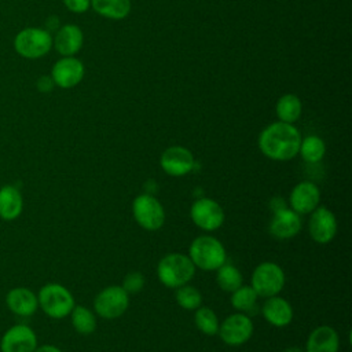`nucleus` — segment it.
Listing matches in <instances>:
<instances>
[{
	"label": "nucleus",
	"mask_w": 352,
	"mask_h": 352,
	"mask_svg": "<svg viewBox=\"0 0 352 352\" xmlns=\"http://www.w3.org/2000/svg\"><path fill=\"white\" fill-rule=\"evenodd\" d=\"M190 216L197 227L209 232L219 230L224 223V210L212 198L195 199L190 208Z\"/></svg>",
	"instance_id": "obj_9"
},
{
	"label": "nucleus",
	"mask_w": 352,
	"mask_h": 352,
	"mask_svg": "<svg viewBox=\"0 0 352 352\" xmlns=\"http://www.w3.org/2000/svg\"><path fill=\"white\" fill-rule=\"evenodd\" d=\"M188 257L195 265L202 271H216L227 260V253L223 243L210 235L197 236L190 248Z\"/></svg>",
	"instance_id": "obj_3"
},
{
	"label": "nucleus",
	"mask_w": 352,
	"mask_h": 352,
	"mask_svg": "<svg viewBox=\"0 0 352 352\" xmlns=\"http://www.w3.org/2000/svg\"><path fill=\"white\" fill-rule=\"evenodd\" d=\"M194 323H195L197 329L206 336L217 334L219 326H220L216 312L208 307H199L195 309Z\"/></svg>",
	"instance_id": "obj_27"
},
{
	"label": "nucleus",
	"mask_w": 352,
	"mask_h": 352,
	"mask_svg": "<svg viewBox=\"0 0 352 352\" xmlns=\"http://www.w3.org/2000/svg\"><path fill=\"white\" fill-rule=\"evenodd\" d=\"M84 77V65L74 56H63L51 70V78L60 88H72Z\"/></svg>",
	"instance_id": "obj_15"
},
{
	"label": "nucleus",
	"mask_w": 352,
	"mask_h": 352,
	"mask_svg": "<svg viewBox=\"0 0 352 352\" xmlns=\"http://www.w3.org/2000/svg\"><path fill=\"white\" fill-rule=\"evenodd\" d=\"M129 307V294L122 286H107L99 292L94 300L95 314L103 319H117Z\"/></svg>",
	"instance_id": "obj_8"
},
{
	"label": "nucleus",
	"mask_w": 352,
	"mask_h": 352,
	"mask_svg": "<svg viewBox=\"0 0 352 352\" xmlns=\"http://www.w3.org/2000/svg\"><path fill=\"white\" fill-rule=\"evenodd\" d=\"M144 286V276L139 271H132L125 275L122 280V289L128 294H136L139 293Z\"/></svg>",
	"instance_id": "obj_30"
},
{
	"label": "nucleus",
	"mask_w": 352,
	"mask_h": 352,
	"mask_svg": "<svg viewBox=\"0 0 352 352\" xmlns=\"http://www.w3.org/2000/svg\"><path fill=\"white\" fill-rule=\"evenodd\" d=\"M23 209V198L16 186L6 184L0 187V217L6 221L15 220Z\"/></svg>",
	"instance_id": "obj_21"
},
{
	"label": "nucleus",
	"mask_w": 352,
	"mask_h": 352,
	"mask_svg": "<svg viewBox=\"0 0 352 352\" xmlns=\"http://www.w3.org/2000/svg\"><path fill=\"white\" fill-rule=\"evenodd\" d=\"M275 111L279 121L293 124L301 116V102L298 96L293 94H286L278 99Z\"/></svg>",
	"instance_id": "obj_23"
},
{
	"label": "nucleus",
	"mask_w": 352,
	"mask_h": 352,
	"mask_svg": "<svg viewBox=\"0 0 352 352\" xmlns=\"http://www.w3.org/2000/svg\"><path fill=\"white\" fill-rule=\"evenodd\" d=\"M324 153H326V144L319 136L309 135L301 139L298 154L305 162L316 164L324 157Z\"/></svg>",
	"instance_id": "obj_25"
},
{
	"label": "nucleus",
	"mask_w": 352,
	"mask_h": 352,
	"mask_svg": "<svg viewBox=\"0 0 352 352\" xmlns=\"http://www.w3.org/2000/svg\"><path fill=\"white\" fill-rule=\"evenodd\" d=\"M36 85H37V89H38L40 92H51L52 88H54V85H55V82H54V80L51 78V76H41V77L37 80Z\"/></svg>",
	"instance_id": "obj_32"
},
{
	"label": "nucleus",
	"mask_w": 352,
	"mask_h": 352,
	"mask_svg": "<svg viewBox=\"0 0 352 352\" xmlns=\"http://www.w3.org/2000/svg\"><path fill=\"white\" fill-rule=\"evenodd\" d=\"M263 318L275 327H285L293 320V308L287 300L272 296L265 300L261 308Z\"/></svg>",
	"instance_id": "obj_18"
},
{
	"label": "nucleus",
	"mask_w": 352,
	"mask_h": 352,
	"mask_svg": "<svg viewBox=\"0 0 352 352\" xmlns=\"http://www.w3.org/2000/svg\"><path fill=\"white\" fill-rule=\"evenodd\" d=\"M285 282L286 276L283 270L272 261H264L254 268L250 279V286L258 297L268 298L272 296H278L285 287Z\"/></svg>",
	"instance_id": "obj_5"
},
{
	"label": "nucleus",
	"mask_w": 352,
	"mask_h": 352,
	"mask_svg": "<svg viewBox=\"0 0 352 352\" xmlns=\"http://www.w3.org/2000/svg\"><path fill=\"white\" fill-rule=\"evenodd\" d=\"M70 319L74 330L80 334L88 336L96 330V316L95 314L82 305H74L70 312Z\"/></svg>",
	"instance_id": "obj_24"
},
{
	"label": "nucleus",
	"mask_w": 352,
	"mask_h": 352,
	"mask_svg": "<svg viewBox=\"0 0 352 352\" xmlns=\"http://www.w3.org/2000/svg\"><path fill=\"white\" fill-rule=\"evenodd\" d=\"M282 352H305V351L301 349V348H298V346H289V348L283 349Z\"/></svg>",
	"instance_id": "obj_35"
},
{
	"label": "nucleus",
	"mask_w": 352,
	"mask_h": 352,
	"mask_svg": "<svg viewBox=\"0 0 352 352\" xmlns=\"http://www.w3.org/2000/svg\"><path fill=\"white\" fill-rule=\"evenodd\" d=\"M216 282L224 292L232 293L242 285V274L232 264H223L216 270Z\"/></svg>",
	"instance_id": "obj_26"
},
{
	"label": "nucleus",
	"mask_w": 352,
	"mask_h": 352,
	"mask_svg": "<svg viewBox=\"0 0 352 352\" xmlns=\"http://www.w3.org/2000/svg\"><path fill=\"white\" fill-rule=\"evenodd\" d=\"M92 8L109 19H122L131 11V0H91Z\"/></svg>",
	"instance_id": "obj_22"
},
{
	"label": "nucleus",
	"mask_w": 352,
	"mask_h": 352,
	"mask_svg": "<svg viewBox=\"0 0 352 352\" xmlns=\"http://www.w3.org/2000/svg\"><path fill=\"white\" fill-rule=\"evenodd\" d=\"M195 274V265L187 254L169 253L164 256L157 265V276L160 282L169 287L177 289L187 285Z\"/></svg>",
	"instance_id": "obj_2"
},
{
	"label": "nucleus",
	"mask_w": 352,
	"mask_h": 352,
	"mask_svg": "<svg viewBox=\"0 0 352 352\" xmlns=\"http://www.w3.org/2000/svg\"><path fill=\"white\" fill-rule=\"evenodd\" d=\"M36 348L37 336L30 326L23 323L7 329L0 340L1 352H34Z\"/></svg>",
	"instance_id": "obj_11"
},
{
	"label": "nucleus",
	"mask_w": 352,
	"mask_h": 352,
	"mask_svg": "<svg viewBox=\"0 0 352 352\" xmlns=\"http://www.w3.org/2000/svg\"><path fill=\"white\" fill-rule=\"evenodd\" d=\"M6 305L19 316H32L38 308L37 294L28 287H12L6 294Z\"/></svg>",
	"instance_id": "obj_17"
},
{
	"label": "nucleus",
	"mask_w": 352,
	"mask_h": 352,
	"mask_svg": "<svg viewBox=\"0 0 352 352\" xmlns=\"http://www.w3.org/2000/svg\"><path fill=\"white\" fill-rule=\"evenodd\" d=\"M38 307L52 319H63L70 315L74 304V297L70 290L59 283L44 285L37 294Z\"/></svg>",
	"instance_id": "obj_4"
},
{
	"label": "nucleus",
	"mask_w": 352,
	"mask_h": 352,
	"mask_svg": "<svg viewBox=\"0 0 352 352\" xmlns=\"http://www.w3.org/2000/svg\"><path fill=\"white\" fill-rule=\"evenodd\" d=\"M34 352H62L58 346L51 345V344H44V345H37V348L34 349Z\"/></svg>",
	"instance_id": "obj_34"
},
{
	"label": "nucleus",
	"mask_w": 352,
	"mask_h": 352,
	"mask_svg": "<svg viewBox=\"0 0 352 352\" xmlns=\"http://www.w3.org/2000/svg\"><path fill=\"white\" fill-rule=\"evenodd\" d=\"M194 164L195 161L192 153L183 146L168 147L160 158L162 170L173 177H180L190 173L194 168Z\"/></svg>",
	"instance_id": "obj_13"
},
{
	"label": "nucleus",
	"mask_w": 352,
	"mask_h": 352,
	"mask_svg": "<svg viewBox=\"0 0 352 352\" xmlns=\"http://www.w3.org/2000/svg\"><path fill=\"white\" fill-rule=\"evenodd\" d=\"M82 32L76 25H65L62 26L52 40L56 51L63 56H72L80 51L82 47Z\"/></svg>",
	"instance_id": "obj_20"
},
{
	"label": "nucleus",
	"mask_w": 352,
	"mask_h": 352,
	"mask_svg": "<svg viewBox=\"0 0 352 352\" xmlns=\"http://www.w3.org/2000/svg\"><path fill=\"white\" fill-rule=\"evenodd\" d=\"M285 208H286V202L280 197H275V198H272L270 201V209L272 210V213H275V212H278L280 209H285Z\"/></svg>",
	"instance_id": "obj_33"
},
{
	"label": "nucleus",
	"mask_w": 352,
	"mask_h": 352,
	"mask_svg": "<svg viewBox=\"0 0 352 352\" xmlns=\"http://www.w3.org/2000/svg\"><path fill=\"white\" fill-rule=\"evenodd\" d=\"M63 3L67 10L77 14L85 12L91 6V0H63Z\"/></svg>",
	"instance_id": "obj_31"
},
{
	"label": "nucleus",
	"mask_w": 352,
	"mask_h": 352,
	"mask_svg": "<svg viewBox=\"0 0 352 352\" xmlns=\"http://www.w3.org/2000/svg\"><path fill=\"white\" fill-rule=\"evenodd\" d=\"M301 135L293 124L276 121L264 128L258 136V148L270 160L289 161L298 154Z\"/></svg>",
	"instance_id": "obj_1"
},
{
	"label": "nucleus",
	"mask_w": 352,
	"mask_h": 352,
	"mask_svg": "<svg viewBox=\"0 0 352 352\" xmlns=\"http://www.w3.org/2000/svg\"><path fill=\"white\" fill-rule=\"evenodd\" d=\"M320 190L319 187L308 180L297 183L289 195L290 209L298 214H308L319 206Z\"/></svg>",
	"instance_id": "obj_14"
},
{
	"label": "nucleus",
	"mask_w": 352,
	"mask_h": 352,
	"mask_svg": "<svg viewBox=\"0 0 352 352\" xmlns=\"http://www.w3.org/2000/svg\"><path fill=\"white\" fill-rule=\"evenodd\" d=\"M301 227L302 223L300 214L293 209L285 208L274 213L268 226V231L276 239H290L301 231Z\"/></svg>",
	"instance_id": "obj_16"
},
{
	"label": "nucleus",
	"mask_w": 352,
	"mask_h": 352,
	"mask_svg": "<svg viewBox=\"0 0 352 352\" xmlns=\"http://www.w3.org/2000/svg\"><path fill=\"white\" fill-rule=\"evenodd\" d=\"M258 296L252 286L241 285L231 293V305L239 312H249L256 305Z\"/></svg>",
	"instance_id": "obj_28"
},
{
	"label": "nucleus",
	"mask_w": 352,
	"mask_h": 352,
	"mask_svg": "<svg viewBox=\"0 0 352 352\" xmlns=\"http://www.w3.org/2000/svg\"><path fill=\"white\" fill-rule=\"evenodd\" d=\"M175 298H176V302L182 308L188 309V311H195L202 304L201 292L188 283L176 289Z\"/></svg>",
	"instance_id": "obj_29"
},
{
	"label": "nucleus",
	"mask_w": 352,
	"mask_h": 352,
	"mask_svg": "<svg viewBox=\"0 0 352 352\" xmlns=\"http://www.w3.org/2000/svg\"><path fill=\"white\" fill-rule=\"evenodd\" d=\"M338 349L340 337L337 331L327 324L314 329L305 345V352H338Z\"/></svg>",
	"instance_id": "obj_19"
},
{
	"label": "nucleus",
	"mask_w": 352,
	"mask_h": 352,
	"mask_svg": "<svg viewBox=\"0 0 352 352\" xmlns=\"http://www.w3.org/2000/svg\"><path fill=\"white\" fill-rule=\"evenodd\" d=\"M135 221L147 231H157L165 223V209L153 194H140L132 202Z\"/></svg>",
	"instance_id": "obj_6"
},
{
	"label": "nucleus",
	"mask_w": 352,
	"mask_h": 352,
	"mask_svg": "<svg viewBox=\"0 0 352 352\" xmlns=\"http://www.w3.org/2000/svg\"><path fill=\"white\" fill-rule=\"evenodd\" d=\"M308 231L311 238L318 243H329L337 234V219L334 213L326 206H318L309 213Z\"/></svg>",
	"instance_id": "obj_12"
},
{
	"label": "nucleus",
	"mask_w": 352,
	"mask_h": 352,
	"mask_svg": "<svg viewBox=\"0 0 352 352\" xmlns=\"http://www.w3.org/2000/svg\"><path fill=\"white\" fill-rule=\"evenodd\" d=\"M217 334L227 345H242L249 341L253 334V322L243 312L232 314L220 323Z\"/></svg>",
	"instance_id": "obj_10"
},
{
	"label": "nucleus",
	"mask_w": 352,
	"mask_h": 352,
	"mask_svg": "<svg viewBox=\"0 0 352 352\" xmlns=\"http://www.w3.org/2000/svg\"><path fill=\"white\" fill-rule=\"evenodd\" d=\"M52 47V37L48 30L40 28H26L14 40L15 51L28 59H37L48 54Z\"/></svg>",
	"instance_id": "obj_7"
}]
</instances>
